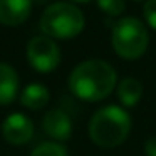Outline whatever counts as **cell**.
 <instances>
[{"label": "cell", "mask_w": 156, "mask_h": 156, "mask_svg": "<svg viewBox=\"0 0 156 156\" xmlns=\"http://www.w3.org/2000/svg\"><path fill=\"white\" fill-rule=\"evenodd\" d=\"M118 74L111 64L98 59L84 61L72 69L69 87L81 101L98 102L106 99L116 87Z\"/></svg>", "instance_id": "1"}, {"label": "cell", "mask_w": 156, "mask_h": 156, "mask_svg": "<svg viewBox=\"0 0 156 156\" xmlns=\"http://www.w3.org/2000/svg\"><path fill=\"white\" fill-rule=\"evenodd\" d=\"M131 133V116L119 106H106L96 111L89 122V138L101 148L122 144Z\"/></svg>", "instance_id": "2"}, {"label": "cell", "mask_w": 156, "mask_h": 156, "mask_svg": "<svg viewBox=\"0 0 156 156\" xmlns=\"http://www.w3.org/2000/svg\"><path fill=\"white\" fill-rule=\"evenodd\" d=\"M84 29V15L76 5L55 2L41 17V30L51 39H72Z\"/></svg>", "instance_id": "3"}, {"label": "cell", "mask_w": 156, "mask_h": 156, "mask_svg": "<svg viewBox=\"0 0 156 156\" xmlns=\"http://www.w3.org/2000/svg\"><path fill=\"white\" fill-rule=\"evenodd\" d=\"M149 35L144 24L134 17H124L112 27L111 44L114 52L122 59H139L148 49Z\"/></svg>", "instance_id": "4"}, {"label": "cell", "mask_w": 156, "mask_h": 156, "mask_svg": "<svg viewBox=\"0 0 156 156\" xmlns=\"http://www.w3.org/2000/svg\"><path fill=\"white\" fill-rule=\"evenodd\" d=\"M27 59L29 64L37 72H52L61 64V51L54 39L47 35L34 37L27 45Z\"/></svg>", "instance_id": "5"}, {"label": "cell", "mask_w": 156, "mask_h": 156, "mask_svg": "<svg viewBox=\"0 0 156 156\" xmlns=\"http://www.w3.org/2000/svg\"><path fill=\"white\" fill-rule=\"evenodd\" d=\"M2 134L10 144L20 146L25 144L32 139L34 136V122L30 118L20 112H14V114L7 116L2 124Z\"/></svg>", "instance_id": "6"}, {"label": "cell", "mask_w": 156, "mask_h": 156, "mask_svg": "<svg viewBox=\"0 0 156 156\" xmlns=\"http://www.w3.org/2000/svg\"><path fill=\"white\" fill-rule=\"evenodd\" d=\"M42 128L55 141H67L72 134V121L62 109H52L45 112L42 119Z\"/></svg>", "instance_id": "7"}, {"label": "cell", "mask_w": 156, "mask_h": 156, "mask_svg": "<svg viewBox=\"0 0 156 156\" xmlns=\"http://www.w3.org/2000/svg\"><path fill=\"white\" fill-rule=\"evenodd\" d=\"M32 0H0V24L17 27L29 19Z\"/></svg>", "instance_id": "8"}, {"label": "cell", "mask_w": 156, "mask_h": 156, "mask_svg": "<svg viewBox=\"0 0 156 156\" xmlns=\"http://www.w3.org/2000/svg\"><path fill=\"white\" fill-rule=\"evenodd\" d=\"M19 96V76L12 66L0 62V106L14 102Z\"/></svg>", "instance_id": "9"}, {"label": "cell", "mask_w": 156, "mask_h": 156, "mask_svg": "<svg viewBox=\"0 0 156 156\" xmlns=\"http://www.w3.org/2000/svg\"><path fill=\"white\" fill-rule=\"evenodd\" d=\"M51 92L44 84L32 82L25 86L20 92V104L27 109H42L49 102Z\"/></svg>", "instance_id": "10"}, {"label": "cell", "mask_w": 156, "mask_h": 156, "mask_svg": "<svg viewBox=\"0 0 156 156\" xmlns=\"http://www.w3.org/2000/svg\"><path fill=\"white\" fill-rule=\"evenodd\" d=\"M118 98L122 106L133 108L143 98V84L134 77H126L118 84Z\"/></svg>", "instance_id": "11"}, {"label": "cell", "mask_w": 156, "mask_h": 156, "mask_svg": "<svg viewBox=\"0 0 156 156\" xmlns=\"http://www.w3.org/2000/svg\"><path fill=\"white\" fill-rule=\"evenodd\" d=\"M30 156H69L66 146H62L61 143H42L39 144L34 151L30 153Z\"/></svg>", "instance_id": "12"}, {"label": "cell", "mask_w": 156, "mask_h": 156, "mask_svg": "<svg viewBox=\"0 0 156 156\" xmlns=\"http://www.w3.org/2000/svg\"><path fill=\"white\" fill-rule=\"evenodd\" d=\"M98 7L101 9L104 14L108 15H121L126 9V2L124 0H98Z\"/></svg>", "instance_id": "13"}, {"label": "cell", "mask_w": 156, "mask_h": 156, "mask_svg": "<svg viewBox=\"0 0 156 156\" xmlns=\"http://www.w3.org/2000/svg\"><path fill=\"white\" fill-rule=\"evenodd\" d=\"M144 19L156 30V0H146L144 4Z\"/></svg>", "instance_id": "14"}, {"label": "cell", "mask_w": 156, "mask_h": 156, "mask_svg": "<svg viewBox=\"0 0 156 156\" xmlns=\"http://www.w3.org/2000/svg\"><path fill=\"white\" fill-rule=\"evenodd\" d=\"M144 153L146 156H156V136H151L144 143Z\"/></svg>", "instance_id": "15"}, {"label": "cell", "mask_w": 156, "mask_h": 156, "mask_svg": "<svg viewBox=\"0 0 156 156\" xmlns=\"http://www.w3.org/2000/svg\"><path fill=\"white\" fill-rule=\"evenodd\" d=\"M32 2H35V4H45V2H49V0H32Z\"/></svg>", "instance_id": "16"}, {"label": "cell", "mask_w": 156, "mask_h": 156, "mask_svg": "<svg viewBox=\"0 0 156 156\" xmlns=\"http://www.w3.org/2000/svg\"><path fill=\"white\" fill-rule=\"evenodd\" d=\"M71 2H76V4H84V2H89V0H71Z\"/></svg>", "instance_id": "17"}, {"label": "cell", "mask_w": 156, "mask_h": 156, "mask_svg": "<svg viewBox=\"0 0 156 156\" xmlns=\"http://www.w3.org/2000/svg\"><path fill=\"white\" fill-rule=\"evenodd\" d=\"M134 2H143V0H134Z\"/></svg>", "instance_id": "18"}]
</instances>
